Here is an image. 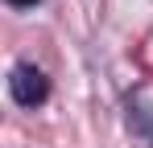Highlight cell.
Wrapping results in <instances>:
<instances>
[{"label":"cell","mask_w":153,"mask_h":148,"mask_svg":"<svg viewBox=\"0 0 153 148\" xmlns=\"http://www.w3.org/2000/svg\"><path fill=\"white\" fill-rule=\"evenodd\" d=\"M8 91H13V99L21 107H37V103H46V95H50V78L37 70V66L21 62V66H13V74H8Z\"/></svg>","instance_id":"obj_1"},{"label":"cell","mask_w":153,"mask_h":148,"mask_svg":"<svg viewBox=\"0 0 153 148\" xmlns=\"http://www.w3.org/2000/svg\"><path fill=\"white\" fill-rule=\"evenodd\" d=\"M8 4H17V8H29V4H37V0H8Z\"/></svg>","instance_id":"obj_2"}]
</instances>
